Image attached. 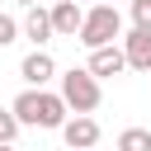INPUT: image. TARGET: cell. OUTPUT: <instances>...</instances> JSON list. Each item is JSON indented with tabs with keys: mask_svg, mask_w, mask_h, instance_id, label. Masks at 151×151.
Masks as SVG:
<instances>
[{
	"mask_svg": "<svg viewBox=\"0 0 151 151\" xmlns=\"http://www.w3.org/2000/svg\"><path fill=\"white\" fill-rule=\"evenodd\" d=\"M9 113L19 118V127H52V132L71 118V109L61 104V94H52V90H33V85L9 104Z\"/></svg>",
	"mask_w": 151,
	"mask_h": 151,
	"instance_id": "6da1fadb",
	"label": "cell"
},
{
	"mask_svg": "<svg viewBox=\"0 0 151 151\" xmlns=\"http://www.w3.org/2000/svg\"><path fill=\"white\" fill-rule=\"evenodd\" d=\"M76 38H80L90 52H94V47H109L113 38H123V14H118L109 0H104V5H90L85 19H80V33H76Z\"/></svg>",
	"mask_w": 151,
	"mask_h": 151,
	"instance_id": "7a4b0ae2",
	"label": "cell"
},
{
	"mask_svg": "<svg viewBox=\"0 0 151 151\" xmlns=\"http://www.w3.org/2000/svg\"><path fill=\"white\" fill-rule=\"evenodd\" d=\"M61 104L71 109V113H94L99 109V99H104V90H99V80L85 71V66H71L66 76H61Z\"/></svg>",
	"mask_w": 151,
	"mask_h": 151,
	"instance_id": "3957f363",
	"label": "cell"
},
{
	"mask_svg": "<svg viewBox=\"0 0 151 151\" xmlns=\"http://www.w3.org/2000/svg\"><path fill=\"white\" fill-rule=\"evenodd\" d=\"M57 132H61V142H66L71 151H90V146H99V123H94L90 113H76V118H66Z\"/></svg>",
	"mask_w": 151,
	"mask_h": 151,
	"instance_id": "277c9868",
	"label": "cell"
},
{
	"mask_svg": "<svg viewBox=\"0 0 151 151\" xmlns=\"http://www.w3.org/2000/svg\"><path fill=\"white\" fill-rule=\"evenodd\" d=\"M85 71H90L94 80H113V76H123V71H127V57H123V47H118V42H109V47H94V52H90Z\"/></svg>",
	"mask_w": 151,
	"mask_h": 151,
	"instance_id": "5b68a950",
	"label": "cell"
},
{
	"mask_svg": "<svg viewBox=\"0 0 151 151\" xmlns=\"http://www.w3.org/2000/svg\"><path fill=\"white\" fill-rule=\"evenodd\" d=\"M47 14H52V38H76L80 33V19H85L80 0H57Z\"/></svg>",
	"mask_w": 151,
	"mask_h": 151,
	"instance_id": "8992f818",
	"label": "cell"
},
{
	"mask_svg": "<svg viewBox=\"0 0 151 151\" xmlns=\"http://www.w3.org/2000/svg\"><path fill=\"white\" fill-rule=\"evenodd\" d=\"M19 76L33 85V90H42L52 76H57V61H52V52H42V47H33L24 61H19Z\"/></svg>",
	"mask_w": 151,
	"mask_h": 151,
	"instance_id": "52a82bcc",
	"label": "cell"
},
{
	"mask_svg": "<svg viewBox=\"0 0 151 151\" xmlns=\"http://www.w3.org/2000/svg\"><path fill=\"white\" fill-rule=\"evenodd\" d=\"M19 33H24L33 47L52 42V14H47L42 5H28V14H24V24H19Z\"/></svg>",
	"mask_w": 151,
	"mask_h": 151,
	"instance_id": "ba28073f",
	"label": "cell"
},
{
	"mask_svg": "<svg viewBox=\"0 0 151 151\" xmlns=\"http://www.w3.org/2000/svg\"><path fill=\"white\" fill-rule=\"evenodd\" d=\"M123 57H127L132 71H151V33L146 28H132L123 38Z\"/></svg>",
	"mask_w": 151,
	"mask_h": 151,
	"instance_id": "9c48e42d",
	"label": "cell"
},
{
	"mask_svg": "<svg viewBox=\"0 0 151 151\" xmlns=\"http://www.w3.org/2000/svg\"><path fill=\"white\" fill-rule=\"evenodd\" d=\"M118 151H151V127H123Z\"/></svg>",
	"mask_w": 151,
	"mask_h": 151,
	"instance_id": "30bf717a",
	"label": "cell"
},
{
	"mask_svg": "<svg viewBox=\"0 0 151 151\" xmlns=\"http://www.w3.org/2000/svg\"><path fill=\"white\" fill-rule=\"evenodd\" d=\"M132 28L151 33V0H132Z\"/></svg>",
	"mask_w": 151,
	"mask_h": 151,
	"instance_id": "8fae6325",
	"label": "cell"
},
{
	"mask_svg": "<svg viewBox=\"0 0 151 151\" xmlns=\"http://www.w3.org/2000/svg\"><path fill=\"white\" fill-rule=\"evenodd\" d=\"M14 137H19V118L9 109H0V142H14Z\"/></svg>",
	"mask_w": 151,
	"mask_h": 151,
	"instance_id": "7c38bea8",
	"label": "cell"
},
{
	"mask_svg": "<svg viewBox=\"0 0 151 151\" xmlns=\"http://www.w3.org/2000/svg\"><path fill=\"white\" fill-rule=\"evenodd\" d=\"M14 38H19V19L14 14H0V47H9Z\"/></svg>",
	"mask_w": 151,
	"mask_h": 151,
	"instance_id": "4fadbf2b",
	"label": "cell"
},
{
	"mask_svg": "<svg viewBox=\"0 0 151 151\" xmlns=\"http://www.w3.org/2000/svg\"><path fill=\"white\" fill-rule=\"evenodd\" d=\"M14 5H24V9H28V5H38V0H14Z\"/></svg>",
	"mask_w": 151,
	"mask_h": 151,
	"instance_id": "5bb4252c",
	"label": "cell"
},
{
	"mask_svg": "<svg viewBox=\"0 0 151 151\" xmlns=\"http://www.w3.org/2000/svg\"><path fill=\"white\" fill-rule=\"evenodd\" d=\"M0 151H14V142H0Z\"/></svg>",
	"mask_w": 151,
	"mask_h": 151,
	"instance_id": "9a60e30c",
	"label": "cell"
},
{
	"mask_svg": "<svg viewBox=\"0 0 151 151\" xmlns=\"http://www.w3.org/2000/svg\"><path fill=\"white\" fill-rule=\"evenodd\" d=\"M90 5H104V0H90Z\"/></svg>",
	"mask_w": 151,
	"mask_h": 151,
	"instance_id": "2e32d148",
	"label": "cell"
},
{
	"mask_svg": "<svg viewBox=\"0 0 151 151\" xmlns=\"http://www.w3.org/2000/svg\"><path fill=\"white\" fill-rule=\"evenodd\" d=\"M90 151H94V146H90Z\"/></svg>",
	"mask_w": 151,
	"mask_h": 151,
	"instance_id": "e0dca14e",
	"label": "cell"
},
{
	"mask_svg": "<svg viewBox=\"0 0 151 151\" xmlns=\"http://www.w3.org/2000/svg\"><path fill=\"white\" fill-rule=\"evenodd\" d=\"M146 76H151V71H146Z\"/></svg>",
	"mask_w": 151,
	"mask_h": 151,
	"instance_id": "ac0fdd59",
	"label": "cell"
}]
</instances>
